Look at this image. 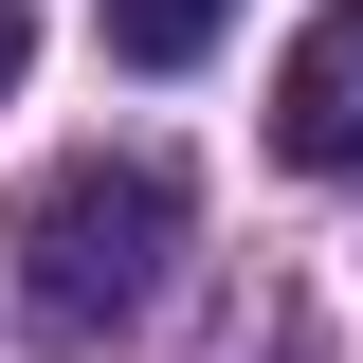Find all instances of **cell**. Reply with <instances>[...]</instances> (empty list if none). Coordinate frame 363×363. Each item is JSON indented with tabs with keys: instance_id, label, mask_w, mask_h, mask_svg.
Here are the masks:
<instances>
[{
	"instance_id": "6da1fadb",
	"label": "cell",
	"mask_w": 363,
	"mask_h": 363,
	"mask_svg": "<svg viewBox=\"0 0 363 363\" xmlns=\"http://www.w3.org/2000/svg\"><path fill=\"white\" fill-rule=\"evenodd\" d=\"M182 255V164L164 145H73V164L18 200V291L55 327H128Z\"/></svg>"
},
{
	"instance_id": "7a4b0ae2",
	"label": "cell",
	"mask_w": 363,
	"mask_h": 363,
	"mask_svg": "<svg viewBox=\"0 0 363 363\" xmlns=\"http://www.w3.org/2000/svg\"><path fill=\"white\" fill-rule=\"evenodd\" d=\"M272 145L309 182H363V0H327L309 37L272 55Z\"/></svg>"
},
{
	"instance_id": "3957f363",
	"label": "cell",
	"mask_w": 363,
	"mask_h": 363,
	"mask_svg": "<svg viewBox=\"0 0 363 363\" xmlns=\"http://www.w3.org/2000/svg\"><path fill=\"white\" fill-rule=\"evenodd\" d=\"M218 18H236V0H109V55H128V73H200Z\"/></svg>"
},
{
	"instance_id": "277c9868",
	"label": "cell",
	"mask_w": 363,
	"mask_h": 363,
	"mask_svg": "<svg viewBox=\"0 0 363 363\" xmlns=\"http://www.w3.org/2000/svg\"><path fill=\"white\" fill-rule=\"evenodd\" d=\"M18 55H37V0H0V91H18Z\"/></svg>"
}]
</instances>
